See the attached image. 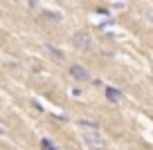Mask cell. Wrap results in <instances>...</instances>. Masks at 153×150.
<instances>
[{
  "mask_svg": "<svg viewBox=\"0 0 153 150\" xmlns=\"http://www.w3.org/2000/svg\"><path fill=\"white\" fill-rule=\"evenodd\" d=\"M81 141H83V146L90 148V150H101V148H104V137L99 135V130H86V132H81Z\"/></svg>",
  "mask_w": 153,
  "mask_h": 150,
  "instance_id": "obj_1",
  "label": "cell"
},
{
  "mask_svg": "<svg viewBox=\"0 0 153 150\" xmlns=\"http://www.w3.org/2000/svg\"><path fill=\"white\" fill-rule=\"evenodd\" d=\"M72 43H74V47H76V49H81V52H92V49H95V43H92V36L86 32V29L76 32L74 36H72Z\"/></svg>",
  "mask_w": 153,
  "mask_h": 150,
  "instance_id": "obj_2",
  "label": "cell"
},
{
  "mask_svg": "<svg viewBox=\"0 0 153 150\" xmlns=\"http://www.w3.org/2000/svg\"><path fill=\"white\" fill-rule=\"evenodd\" d=\"M68 74H70L74 81H90L88 70H86V67H81V65H70V67H68Z\"/></svg>",
  "mask_w": 153,
  "mask_h": 150,
  "instance_id": "obj_3",
  "label": "cell"
},
{
  "mask_svg": "<svg viewBox=\"0 0 153 150\" xmlns=\"http://www.w3.org/2000/svg\"><path fill=\"white\" fill-rule=\"evenodd\" d=\"M104 94H106V99H108L110 103H120L122 99H124V94H122V90L113 88V85H106V88H104Z\"/></svg>",
  "mask_w": 153,
  "mask_h": 150,
  "instance_id": "obj_4",
  "label": "cell"
},
{
  "mask_svg": "<svg viewBox=\"0 0 153 150\" xmlns=\"http://www.w3.org/2000/svg\"><path fill=\"white\" fill-rule=\"evenodd\" d=\"M45 52H48L50 56H54L56 61H65V54H63L61 49H59V47H54L52 43H45Z\"/></svg>",
  "mask_w": 153,
  "mask_h": 150,
  "instance_id": "obj_5",
  "label": "cell"
},
{
  "mask_svg": "<svg viewBox=\"0 0 153 150\" xmlns=\"http://www.w3.org/2000/svg\"><path fill=\"white\" fill-rule=\"evenodd\" d=\"M79 126H83L86 130H99V121H92V119H79Z\"/></svg>",
  "mask_w": 153,
  "mask_h": 150,
  "instance_id": "obj_6",
  "label": "cell"
},
{
  "mask_svg": "<svg viewBox=\"0 0 153 150\" xmlns=\"http://www.w3.org/2000/svg\"><path fill=\"white\" fill-rule=\"evenodd\" d=\"M41 148H43V150H59L56 146H54V141H50L48 137H43V139H41Z\"/></svg>",
  "mask_w": 153,
  "mask_h": 150,
  "instance_id": "obj_7",
  "label": "cell"
},
{
  "mask_svg": "<svg viewBox=\"0 0 153 150\" xmlns=\"http://www.w3.org/2000/svg\"><path fill=\"white\" fill-rule=\"evenodd\" d=\"M97 14L99 16H110V9L108 7H97Z\"/></svg>",
  "mask_w": 153,
  "mask_h": 150,
  "instance_id": "obj_8",
  "label": "cell"
},
{
  "mask_svg": "<svg viewBox=\"0 0 153 150\" xmlns=\"http://www.w3.org/2000/svg\"><path fill=\"white\" fill-rule=\"evenodd\" d=\"M113 20H106V23H99V25H97V29H108V27H113Z\"/></svg>",
  "mask_w": 153,
  "mask_h": 150,
  "instance_id": "obj_9",
  "label": "cell"
},
{
  "mask_svg": "<svg viewBox=\"0 0 153 150\" xmlns=\"http://www.w3.org/2000/svg\"><path fill=\"white\" fill-rule=\"evenodd\" d=\"M48 18H52V20H61V16H59V14H52V11H48Z\"/></svg>",
  "mask_w": 153,
  "mask_h": 150,
  "instance_id": "obj_10",
  "label": "cell"
},
{
  "mask_svg": "<svg viewBox=\"0 0 153 150\" xmlns=\"http://www.w3.org/2000/svg\"><path fill=\"white\" fill-rule=\"evenodd\" d=\"M7 135V128H2V126H0V137H5Z\"/></svg>",
  "mask_w": 153,
  "mask_h": 150,
  "instance_id": "obj_11",
  "label": "cell"
},
{
  "mask_svg": "<svg viewBox=\"0 0 153 150\" xmlns=\"http://www.w3.org/2000/svg\"><path fill=\"white\" fill-rule=\"evenodd\" d=\"M149 20H151V23H153V11H149Z\"/></svg>",
  "mask_w": 153,
  "mask_h": 150,
  "instance_id": "obj_12",
  "label": "cell"
}]
</instances>
